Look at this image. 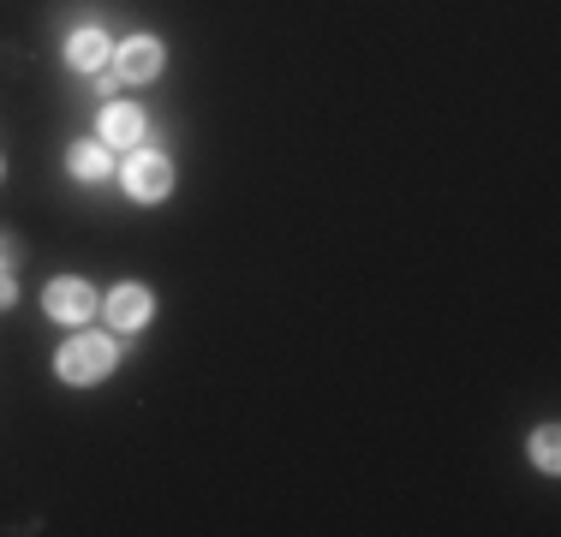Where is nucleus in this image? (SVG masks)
Instances as JSON below:
<instances>
[{"label":"nucleus","mask_w":561,"mask_h":537,"mask_svg":"<svg viewBox=\"0 0 561 537\" xmlns=\"http://www.w3.org/2000/svg\"><path fill=\"white\" fill-rule=\"evenodd\" d=\"M102 144H144V114L126 102H114L108 114H102Z\"/></svg>","instance_id":"6e6552de"},{"label":"nucleus","mask_w":561,"mask_h":537,"mask_svg":"<svg viewBox=\"0 0 561 537\" xmlns=\"http://www.w3.org/2000/svg\"><path fill=\"white\" fill-rule=\"evenodd\" d=\"M114 72L131 78V84H150L156 72H162V43L156 36H131V43L114 48Z\"/></svg>","instance_id":"20e7f679"},{"label":"nucleus","mask_w":561,"mask_h":537,"mask_svg":"<svg viewBox=\"0 0 561 537\" xmlns=\"http://www.w3.org/2000/svg\"><path fill=\"white\" fill-rule=\"evenodd\" d=\"M156 317V299H150V287H138V281H126V287H114L108 293V322L114 329H144V322Z\"/></svg>","instance_id":"39448f33"},{"label":"nucleus","mask_w":561,"mask_h":537,"mask_svg":"<svg viewBox=\"0 0 561 537\" xmlns=\"http://www.w3.org/2000/svg\"><path fill=\"white\" fill-rule=\"evenodd\" d=\"M126 192L138 197V204H162V197L173 192V168H168V156H156V150H138L126 161Z\"/></svg>","instance_id":"f03ea898"},{"label":"nucleus","mask_w":561,"mask_h":537,"mask_svg":"<svg viewBox=\"0 0 561 537\" xmlns=\"http://www.w3.org/2000/svg\"><path fill=\"white\" fill-rule=\"evenodd\" d=\"M108 36L96 31V24H84V31H72V43H66V60L78 66V72H102V60H108Z\"/></svg>","instance_id":"423d86ee"},{"label":"nucleus","mask_w":561,"mask_h":537,"mask_svg":"<svg viewBox=\"0 0 561 537\" xmlns=\"http://www.w3.org/2000/svg\"><path fill=\"white\" fill-rule=\"evenodd\" d=\"M114 341L108 334H72V341L60 346V358H55V370H60V382H72V388H90V382H102V376L114 370Z\"/></svg>","instance_id":"f257e3e1"},{"label":"nucleus","mask_w":561,"mask_h":537,"mask_svg":"<svg viewBox=\"0 0 561 537\" xmlns=\"http://www.w3.org/2000/svg\"><path fill=\"white\" fill-rule=\"evenodd\" d=\"M531 454H538V466H543V472H556V430H538V442H531Z\"/></svg>","instance_id":"1a4fd4ad"},{"label":"nucleus","mask_w":561,"mask_h":537,"mask_svg":"<svg viewBox=\"0 0 561 537\" xmlns=\"http://www.w3.org/2000/svg\"><path fill=\"white\" fill-rule=\"evenodd\" d=\"M43 305H48V317H55V322H84L90 311H96V287L78 281V275H60V281H48Z\"/></svg>","instance_id":"7ed1b4c3"},{"label":"nucleus","mask_w":561,"mask_h":537,"mask_svg":"<svg viewBox=\"0 0 561 537\" xmlns=\"http://www.w3.org/2000/svg\"><path fill=\"white\" fill-rule=\"evenodd\" d=\"M12 299H19V287H12V275H7V268H0V311H7Z\"/></svg>","instance_id":"9b49d317"},{"label":"nucleus","mask_w":561,"mask_h":537,"mask_svg":"<svg viewBox=\"0 0 561 537\" xmlns=\"http://www.w3.org/2000/svg\"><path fill=\"white\" fill-rule=\"evenodd\" d=\"M12 263H19V239L0 233V268H12Z\"/></svg>","instance_id":"9d476101"},{"label":"nucleus","mask_w":561,"mask_h":537,"mask_svg":"<svg viewBox=\"0 0 561 537\" xmlns=\"http://www.w3.org/2000/svg\"><path fill=\"white\" fill-rule=\"evenodd\" d=\"M66 168H72V180L102 185V180L114 173V161H108V150H102V144H72V150H66Z\"/></svg>","instance_id":"0eeeda50"}]
</instances>
